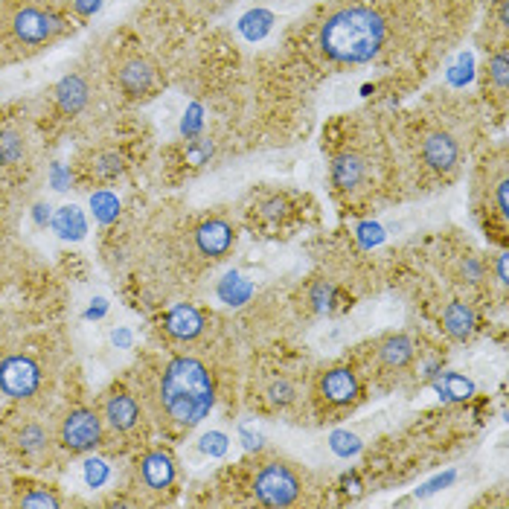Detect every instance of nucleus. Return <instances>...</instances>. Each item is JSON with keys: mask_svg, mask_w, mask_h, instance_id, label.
<instances>
[{"mask_svg": "<svg viewBox=\"0 0 509 509\" xmlns=\"http://www.w3.org/2000/svg\"><path fill=\"white\" fill-rule=\"evenodd\" d=\"M329 448L335 451L338 457H352L361 451V439L356 434H349V431H335V434L329 437Z\"/></svg>", "mask_w": 509, "mask_h": 509, "instance_id": "obj_28", "label": "nucleus"}, {"mask_svg": "<svg viewBox=\"0 0 509 509\" xmlns=\"http://www.w3.org/2000/svg\"><path fill=\"white\" fill-rule=\"evenodd\" d=\"M76 12L79 15H94L99 6H103V0H76Z\"/></svg>", "mask_w": 509, "mask_h": 509, "instance_id": "obj_36", "label": "nucleus"}, {"mask_svg": "<svg viewBox=\"0 0 509 509\" xmlns=\"http://www.w3.org/2000/svg\"><path fill=\"white\" fill-rule=\"evenodd\" d=\"M416 358V347L407 335H384L373 349L379 373H405Z\"/></svg>", "mask_w": 509, "mask_h": 509, "instance_id": "obj_12", "label": "nucleus"}, {"mask_svg": "<svg viewBox=\"0 0 509 509\" xmlns=\"http://www.w3.org/2000/svg\"><path fill=\"white\" fill-rule=\"evenodd\" d=\"M332 186L338 193H358L364 184H367V160L361 158L358 152H341L335 160H332Z\"/></svg>", "mask_w": 509, "mask_h": 509, "instance_id": "obj_14", "label": "nucleus"}, {"mask_svg": "<svg viewBox=\"0 0 509 509\" xmlns=\"http://www.w3.org/2000/svg\"><path fill=\"white\" fill-rule=\"evenodd\" d=\"M437 387H439V393L446 396V399H455V402H463V399H469V396H472V382H466L457 373H446L437 382Z\"/></svg>", "mask_w": 509, "mask_h": 509, "instance_id": "obj_25", "label": "nucleus"}, {"mask_svg": "<svg viewBox=\"0 0 509 509\" xmlns=\"http://www.w3.org/2000/svg\"><path fill=\"white\" fill-rule=\"evenodd\" d=\"M140 486L146 492H166V489H172V483H175V460L169 451H163V448H152L146 451V455L140 457Z\"/></svg>", "mask_w": 509, "mask_h": 509, "instance_id": "obj_13", "label": "nucleus"}, {"mask_svg": "<svg viewBox=\"0 0 509 509\" xmlns=\"http://www.w3.org/2000/svg\"><path fill=\"white\" fill-rule=\"evenodd\" d=\"M6 446L15 457L24 463H44L53 457L55 439H53V425H44L41 419H18L9 428Z\"/></svg>", "mask_w": 509, "mask_h": 509, "instance_id": "obj_9", "label": "nucleus"}, {"mask_svg": "<svg viewBox=\"0 0 509 509\" xmlns=\"http://www.w3.org/2000/svg\"><path fill=\"white\" fill-rule=\"evenodd\" d=\"M53 439L62 455H87L105 442V425L96 407L70 405L53 419Z\"/></svg>", "mask_w": 509, "mask_h": 509, "instance_id": "obj_4", "label": "nucleus"}, {"mask_svg": "<svg viewBox=\"0 0 509 509\" xmlns=\"http://www.w3.org/2000/svg\"><path fill=\"white\" fill-rule=\"evenodd\" d=\"M312 396L324 414H341L361 399V379L349 364H332L315 375Z\"/></svg>", "mask_w": 509, "mask_h": 509, "instance_id": "obj_7", "label": "nucleus"}, {"mask_svg": "<svg viewBox=\"0 0 509 509\" xmlns=\"http://www.w3.org/2000/svg\"><path fill=\"white\" fill-rule=\"evenodd\" d=\"M390 24L379 6L349 0L320 21L317 47L335 64H367L387 47Z\"/></svg>", "mask_w": 509, "mask_h": 509, "instance_id": "obj_2", "label": "nucleus"}, {"mask_svg": "<svg viewBox=\"0 0 509 509\" xmlns=\"http://www.w3.org/2000/svg\"><path fill=\"white\" fill-rule=\"evenodd\" d=\"M99 416H103L105 431H111L119 439H135L140 434V425L146 419V411L135 393H128L126 387H111L99 396L96 405Z\"/></svg>", "mask_w": 509, "mask_h": 509, "instance_id": "obj_8", "label": "nucleus"}, {"mask_svg": "<svg viewBox=\"0 0 509 509\" xmlns=\"http://www.w3.org/2000/svg\"><path fill=\"white\" fill-rule=\"evenodd\" d=\"M201 451L209 457H221L227 451V437L221 434V431H209V434H204V439H201Z\"/></svg>", "mask_w": 509, "mask_h": 509, "instance_id": "obj_31", "label": "nucleus"}, {"mask_svg": "<svg viewBox=\"0 0 509 509\" xmlns=\"http://www.w3.org/2000/svg\"><path fill=\"white\" fill-rule=\"evenodd\" d=\"M358 239L364 245H379L382 242V227L379 225H361L358 227Z\"/></svg>", "mask_w": 509, "mask_h": 509, "instance_id": "obj_34", "label": "nucleus"}, {"mask_svg": "<svg viewBox=\"0 0 509 509\" xmlns=\"http://www.w3.org/2000/svg\"><path fill=\"white\" fill-rule=\"evenodd\" d=\"M15 504L18 506H27V509H32V506H38V509H47V506H62L64 501L55 492H50V489H44V486H29V489H24L18 497H15Z\"/></svg>", "mask_w": 509, "mask_h": 509, "instance_id": "obj_22", "label": "nucleus"}, {"mask_svg": "<svg viewBox=\"0 0 509 509\" xmlns=\"http://www.w3.org/2000/svg\"><path fill=\"white\" fill-rule=\"evenodd\" d=\"M53 99H55V108H59L64 117H76L79 111H85L87 99H91V87H87L85 76L70 73L55 85Z\"/></svg>", "mask_w": 509, "mask_h": 509, "instance_id": "obj_17", "label": "nucleus"}, {"mask_svg": "<svg viewBox=\"0 0 509 509\" xmlns=\"http://www.w3.org/2000/svg\"><path fill=\"white\" fill-rule=\"evenodd\" d=\"M108 463L105 460H99V457H87L82 463V478L85 483L91 486V489H99V486H105L108 483Z\"/></svg>", "mask_w": 509, "mask_h": 509, "instance_id": "obj_27", "label": "nucleus"}, {"mask_svg": "<svg viewBox=\"0 0 509 509\" xmlns=\"http://www.w3.org/2000/svg\"><path fill=\"white\" fill-rule=\"evenodd\" d=\"M44 387L41 361L24 349H0V396L27 402Z\"/></svg>", "mask_w": 509, "mask_h": 509, "instance_id": "obj_6", "label": "nucleus"}, {"mask_svg": "<svg viewBox=\"0 0 509 509\" xmlns=\"http://www.w3.org/2000/svg\"><path fill=\"white\" fill-rule=\"evenodd\" d=\"M140 405L166 431H190L213 411L216 375L204 358L178 352L137 370Z\"/></svg>", "mask_w": 509, "mask_h": 509, "instance_id": "obj_1", "label": "nucleus"}, {"mask_svg": "<svg viewBox=\"0 0 509 509\" xmlns=\"http://www.w3.org/2000/svg\"><path fill=\"white\" fill-rule=\"evenodd\" d=\"M91 209L103 225H108V221L117 218L119 201H117V195H111V193H96V195H91Z\"/></svg>", "mask_w": 509, "mask_h": 509, "instance_id": "obj_26", "label": "nucleus"}, {"mask_svg": "<svg viewBox=\"0 0 509 509\" xmlns=\"http://www.w3.org/2000/svg\"><path fill=\"white\" fill-rule=\"evenodd\" d=\"M506 172L501 175V181L495 184V204H497V216H501L504 221H506V216H509V204H506Z\"/></svg>", "mask_w": 509, "mask_h": 509, "instance_id": "obj_33", "label": "nucleus"}, {"mask_svg": "<svg viewBox=\"0 0 509 509\" xmlns=\"http://www.w3.org/2000/svg\"><path fill=\"white\" fill-rule=\"evenodd\" d=\"M117 82H119V87H123V94L131 99L146 96L154 87V68L143 59V55H128V59L119 62Z\"/></svg>", "mask_w": 509, "mask_h": 509, "instance_id": "obj_15", "label": "nucleus"}, {"mask_svg": "<svg viewBox=\"0 0 509 509\" xmlns=\"http://www.w3.org/2000/svg\"><path fill=\"white\" fill-rule=\"evenodd\" d=\"M64 29L68 21L41 0H9L0 9V50L36 53L59 38Z\"/></svg>", "mask_w": 509, "mask_h": 509, "instance_id": "obj_3", "label": "nucleus"}, {"mask_svg": "<svg viewBox=\"0 0 509 509\" xmlns=\"http://www.w3.org/2000/svg\"><path fill=\"white\" fill-rule=\"evenodd\" d=\"M423 160L431 172L437 175H451L457 169V160H460V146L457 140L448 135V131L434 128L428 131L425 140H423Z\"/></svg>", "mask_w": 509, "mask_h": 509, "instance_id": "obj_11", "label": "nucleus"}, {"mask_svg": "<svg viewBox=\"0 0 509 509\" xmlns=\"http://www.w3.org/2000/svg\"><path fill=\"white\" fill-rule=\"evenodd\" d=\"M27 158V137L18 128H0V166H15Z\"/></svg>", "mask_w": 509, "mask_h": 509, "instance_id": "obj_20", "label": "nucleus"}, {"mask_svg": "<svg viewBox=\"0 0 509 509\" xmlns=\"http://www.w3.org/2000/svg\"><path fill=\"white\" fill-rule=\"evenodd\" d=\"M198 128H201V108L193 105L190 108V117L184 119V135H195Z\"/></svg>", "mask_w": 509, "mask_h": 509, "instance_id": "obj_35", "label": "nucleus"}, {"mask_svg": "<svg viewBox=\"0 0 509 509\" xmlns=\"http://www.w3.org/2000/svg\"><path fill=\"white\" fill-rule=\"evenodd\" d=\"M486 70H489V79L497 85V91L506 94V82H509V53H506V47L492 55L489 68H486Z\"/></svg>", "mask_w": 509, "mask_h": 509, "instance_id": "obj_29", "label": "nucleus"}, {"mask_svg": "<svg viewBox=\"0 0 509 509\" xmlns=\"http://www.w3.org/2000/svg\"><path fill=\"white\" fill-rule=\"evenodd\" d=\"M265 396H268V402L274 407H289L297 399V387L285 379V375H280V379L268 382V387H265Z\"/></svg>", "mask_w": 509, "mask_h": 509, "instance_id": "obj_24", "label": "nucleus"}, {"mask_svg": "<svg viewBox=\"0 0 509 509\" xmlns=\"http://www.w3.org/2000/svg\"><path fill=\"white\" fill-rule=\"evenodd\" d=\"M448 79L455 85H466L472 79V55H460V62L448 70Z\"/></svg>", "mask_w": 509, "mask_h": 509, "instance_id": "obj_32", "label": "nucleus"}, {"mask_svg": "<svg viewBox=\"0 0 509 509\" xmlns=\"http://www.w3.org/2000/svg\"><path fill=\"white\" fill-rule=\"evenodd\" d=\"M442 329H446L448 338L455 341H469L474 332H478V315L474 308L463 300H451L442 308Z\"/></svg>", "mask_w": 509, "mask_h": 509, "instance_id": "obj_18", "label": "nucleus"}, {"mask_svg": "<svg viewBox=\"0 0 509 509\" xmlns=\"http://www.w3.org/2000/svg\"><path fill=\"white\" fill-rule=\"evenodd\" d=\"M250 489H253V497H257V504L271 506V509H285L303 501L306 486H303V474L297 472L291 463L268 460L265 466H259Z\"/></svg>", "mask_w": 509, "mask_h": 509, "instance_id": "obj_5", "label": "nucleus"}, {"mask_svg": "<svg viewBox=\"0 0 509 509\" xmlns=\"http://www.w3.org/2000/svg\"><path fill=\"white\" fill-rule=\"evenodd\" d=\"M221 297H225V300L234 306V303H242V300H248L250 297V285L242 280V276H227L225 283H221Z\"/></svg>", "mask_w": 509, "mask_h": 509, "instance_id": "obj_30", "label": "nucleus"}, {"mask_svg": "<svg viewBox=\"0 0 509 509\" xmlns=\"http://www.w3.org/2000/svg\"><path fill=\"white\" fill-rule=\"evenodd\" d=\"M271 29H274V15L265 12V9H250L248 15L239 18V32L248 41H262Z\"/></svg>", "mask_w": 509, "mask_h": 509, "instance_id": "obj_21", "label": "nucleus"}, {"mask_svg": "<svg viewBox=\"0 0 509 509\" xmlns=\"http://www.w3.org/2000/svg\"><path fill=\"white\" fill-rule=\"evenodd\" d=\"M123 158H119L117 152H103V154H96L94 163H91V172L96 175L99 181H111V178H117V175H123Z\"/></svg>", "mask_w": 509, "mask_h": 509, "instance_id": "obj_23", "label": "nucleus"}, {"mask_svg": "<svg viewBox=\"0 0 509 509\" xmlns=\"http://www.w3.org/2000/svg\"><path fill=\"white\" fill-rule=\"evenodd\" d=\"M163 332L175 344H193L204 332V315L193 306H175L163 320Z\"/></svg>", "mask_w": 509, "mask_h": 509, "instance_id": "obj_16", "label": "nucleus"}, {"mask_svg": "<svg viewBox=\"0 0 509 509\" xmlns=\"http://www.w3.org/2000/svg\"><path fill=\"white\" fill-rule=\"evenodd\" d=\"M53 227L62 239H82L87 234V225L79 207H62L53 218Z\"/></svg>", "mask_w": 509, "mask_h": 509, "instance_id": "obj_19", "label": "nucleus"}, {"mask_svg": "<svg viewBox=\"0 0 509 509\" xmlns=\"http://www.w3.org/2000/svg\"><path fill=\"white\" fill-rule=\"evenodd\" d=\"M234 242H236L234 225L225 218H207L193 230V245L207 259H221L225 253H230Z\"/></svg>", "mask_w": 509, "mask_h": 509, "instance_id": "obj_10", "label": "nucleus"}]
</instances>
